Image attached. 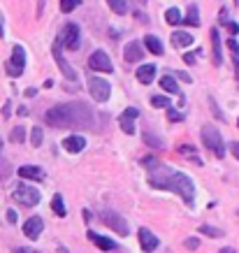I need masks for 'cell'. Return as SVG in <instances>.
<instances>
[{"label": "cell", "instance_id": "1f68e13d", "mask_svg": "<svg viewBox=\"0 0 239 253\" xmlns=\"http://www.w3.org/2000/svg\"><path fill=\"white\" fill-rule=\"evenodd\" d=\"M42 139H44V135H42V128H33L31 130V144L33 146H42Z\"/></svg>", "mask_w": 239, "mask_h": 253}, {"label": "cell", "instance_id": "8fae6325", "mask_svg": "<svg viewBox=\"0 0 239 253\" xmlns=\"http://www.w3.org/2000/svg\"><path fill=\"white\" fill-rule=\"evenodd\" d=\"M42 228H44V221H42L40 216H31L28 221L23 223V235L31 239V242H35V239L42 235Z\"/></svg>", "mask_w": 239, "mask_h": 253}, {"label": "cell", "instance_id": "603a6c76", "mask_svg": "<svg viewBox=\"0 0 239 253\" xmlns=\"http://www.w3.org/2000/svg\"><path fill=\"white\" fill-rule=\"evenodd\" d=\"M181 23H186V26H200L198 5H188V14H186V19H181Z\"/></svg>", "mask_w": 239, "mask_h": 253}, {"label": "cell", "instance_id": "cb8c5ba5", "mask_svg": "<svg viewBox=\"0 0 239 253\" xmlns=\"http://www.w3.org/2000/svg\"><path fill=\"white\" fill-rule=\"evenodd\" d=\"M177 151H179L181 156H184V158H188V161H193V163H198V165H202L200 156H198V151H195L193 146H188V144H179Z\"/></svg>", "mask_w": 239, "mask_h": 253}, {"label": "cell", "instance_id": "6da1fadb", "mask_svg": "<svg viewBox=\"0 0 239 253\" xmlns=\"http://www.w3.org/2000/svg\"><path fill=\"white\" fill-rule=\"evenodd\" d=\"M95 112L91 109V105H86L81 100H70L63 105L46 109L44 121L51 128H95Z\"/></svg>", "mask_w": 239, "mask_h": 253}, {"label": "cell", "instance_id": "60d3db41", "mask_svg": "<svg viewBox=\"0 0 239 253\" xmlns=\"http://www.w3.org/2000/svg\"><path fill=\"white\" fill-rule=\"evenodd\" d=\"M16 218H19V216H16V211H14V209H9V211H7V221L12 223V225H14Z\"/></svg>", "mask_w": 239, "mask_h": 253}, {"label": "cell", "instance_id": "44dd1931", "mask_svg": "<svg viewBox=\"0 0 239 253\" xmlns=\"http://www.w3.org/2000/svg\"><path fill=\"white\" fill-rule=\"evenodd\" d=\"M144 46H147L154 56H162V51H165V49H162V42L156 38V35H147V38H144Z\"/></svg>", "mask_w": 239, "mask_h": 253}, {"label": "cell", "instance_id": "52a82bcc", "mask_svg": "<svg viewBox=\"0 0 239 253\" xmlns=\"http://www.w3.org/2000/svg\"><path fill=\"white\" fill-rule=\"evenodd\" d=\"M86 86L91 91V98L98 100V102H107L109 95H112V86H109L107 79H102V77H88Z\"/></svg>", "mask_w": 239, "mask_h": 253}, {"label": "cell", "instance_id": "f6af8a7d", "mask_svg": "<svg viewBox=\"0 0 239 253\" xmlns=\"http://www.w3.org/2000/svg\"><path fill=\"white\" fill-rule=\"evenodd\" d=\"M9 114H12V105H9V102H7V105H5V107H2V116H5V119H7Z\"/></svg>", "mask_w": 239, "mask_h": 253}, {"label": "cell", "instance_id": "9a60e30c", "mask_svg": "<svg viewBox=\"0 0 239 253\" xmlns=\"http://www.w3.org/2000/svg\"><path fill=\"white\" fill-rule=\"evenodd\" d=\"M84 146H86L84 135H68V137L63 139V149H65L68 154H79Z\"/></svg>", "mask_w": 239, "mask_h": 253}, {"label": "cell", "instance_id": "74e56055", "mask_svg": "<svg viewBox=\"0 0 239 253\" xmlns=\"http://www.w3.org/2000/svg\"><path fill=\"white\" fill-rule=\"evenodd\" d=\"M167 119H170L172 123H177V121H184V116L179 114V112H174V109H170V112H167Z\"/></svg>", "mask_w": 239, "mask_h": 253}, {"label": "cell", "instance_id": "b9f144b4", "mask_svg": "<svg viewBox=\"0 0 239 253\" xmlns=\"http://www.w3.org/2000/svg\"><path fill=\"white\" fill-rule=\"evenodd\" d=\"M230 151L235 154V158L239 161V142H232V144H230Z\"/></svg>", "mask_w": 239, "mask_h": 253}, {"label": "cell", "instance_id": "ab89813d", "mask_svg": "<svg viewBox=\"0 0 239 253\" xmlns=\"http://www.w3.org/2000/svg\"><path fill=\"white\" fill-rule=\"evenodd\" d=\"M179 79H181V82H186V84H191V82H193V77H191L188 72H179Z\"/></svg>", "mask_w": 239, "mask_h": 253}, {"label": "cell", "instance_id": "d4e9b609", "mask_svg": "<svg viewBox=\"0 0 239 253\" xmlns=\"http://www.w3.org/2000/svg\"><path fill=\"white\" fill-rule=\"evenodd\" d=\"M51 209H54V214L56 216H68V209H65V205H63V195L61 193H56L54 200H51Z\"/></svg>", "mask_w": 239, "mask_h": 253}, {"label": "cell", "instance_id": "484cf974", "mask_svg": "<svg viewBox=\"0 0 239 253\" xmlns=\"http://www.w3.org/2000/svg\"><path fill=\"white\" fill-rule=\"evenodd\" d=\"M142 139H144V142H147L151 149H165V142H162L160 137L151 135V132H142Z\"/></svg>", "mask_w": 239, "mask_h": 253}, {"label": "cell", "instance_id": "e575fe53", "mask_svg": "<svg viewBox=\"0 0 239 253\" xmlns=\"http://www.w3.org/2000/svg\"><path fill=\"white\" fill-rule=\"evenodd\" d=\"M184 246L188 251H195V249H200V239L198 237H186L184 239Z\"/></svg>", "mask_w": 239, "mask_h": 253}, {"label": "cell", "instance_id": "8992f818", "mask_svg": "<svg viewBox=\"0 0 239 253\" xmlns=\"http://www.w3.org/2000/svg\"><path fill=\"white\" fill-rule=\"evenodd\" d=\"M5 70H7L9 77H21L23 70H26V51H23L21 44H16L12 49V56H9V61L5 63Z\"/></svg>", "mask_w": 239, "mask_h": 253}, {"label": "cell", "instance_id": "f1b7e54d", "mask_svg": "<svg viewBox=\"0 0 239 253\" xmlns=\"http://www.w3.org/2000/svg\"><path fill=\"white\" fill-rule=\"evenodd\" d=\"M9 139H12L14 144H21V142H26V128H23V126H16V128H12V132H9Z\"/></svg>", "mask_w": 239, "mask_h": 253}, {"label": "cell", "instance_id": "f35d334b", "mask_svg": "<svg viewBox=\"0 0 239 253\" xmlns=\"http://www.w3.org/2000/svg\"><path fill=\"white\" fill-rule=\"evenodd\" d=\"M209 107H211V112L216 114V119H221V121H223V116H221V109L216 107V102H214V98H209Z\"/></svg>", "mask_w": 239, "mask_h": 253}, {"label": "cell", "instance_id": "e0dca14e", "mask_svg": "<svg viewBox=\"0 0 239 253\" xmlns=\"http://www.w3.org/2000/svg\"><path fill=\"white\" fill-rule=\"evenodd\" d=\"M88 239H91V242L98 246L100 251H114V249H116V242H114V239L102 237V235H98V232H93V230H88Z\"/></svg>", "mask_w": 239, "mask_h": 253}, {"label": "cell", "instance_id": "9c48e42d", "mask_svg": "<svg viewBox=\"0 0 239 253\" xmlns=\"http://www.w3.org/2000/svg\"><path fill=\"white\" fill-rule=\"evenodd\" d=\"M88 68L98 70V72H112L114 65H112V58L107 56V51H105V49H98V51H93L91 58H88Z\"/></svg>", "mask_w": 239, "mask_h": 253}, {"label": "cell", "instance_id": "bcb514c9", "mask_svg": "<svg viewBox=\"0 0 239 253\" xmlns=\"http://www.w3.org/2000/svg\"><path fill=\"white\" fill-rule=\"evenodd\" d=\"M42 12H44V0H40L38 2V16H42Z\"/></svg>", "mask_w": 239, "mask_h": 253}, {"label": "cell", "instance_id": "836d02e7", "mask_svg": "<svg viewBox=\"0 0 239 253\" xmlns=\"http://www.w3.org/2000/svg\"><path fill=\"white\" fill-rule=\"evenodd\" d=\"M77 5H79V0H61V12H72V9H77Z\"/></svg>", "mask_w": 239, "mask_h": 253}, {"label": "cell", "instance_id": "7a4b0ae2", "mask_svg": "<svg viewBox=\"0 0 239 253\" xmlns=\"http://www.w3.org/2000/svg\"><path fill=\"white\" fill-rule=\"evenodd\" d=\"M149 184L154 188H165V191L177 193L179 198L184 200L188 207H193L195 202V184L181 172H172L167 168H156L151 169V176H149Z\"/></svg>", "mask_w": 239, "mask_h": 253}, {"label": "cell", "instance_id": "5bb4252c", "mask_svg": "<svg viewBox=\"0 0 239 253\" xmlns=\"http://www.w3.org/2000/svg\"><path fill=\"white\" fill-rule=\"evenodd\" d=\"M61 44H65L68 49H77L79 46V26L77 23H68V26H65Z\"/></svg>", "mask_w": 239, "mask_h": 253}, {"label": "cell", "instance_id": "c3c4849f", "mask_svg": "<svg viewBox=\"0 0 239 253\" xmlns=\"http://www.w3.org/2000/svg\"><path fill=\"white\" fill-rule=\"evenodd\" d=\"M218 253H237V251H235V249H230V246H225V249H221Z\"/></svg>", "mask_w": 239, "mask_h": 253}, {"label": "cell", "instance_id": "f5cc1de1", "mask_svg": "<svg viewBox=\"0 0 239 253\" xmlns=\"http://www.w3.org/2000/svg\"><path fill=\"white\" fill-rule=\"evenodd\" d=\"M0 149H2V139H0Z\"/></svg>", "mask_w": 239, "mask_h": 253}, {"label": "cell", "instance_id": "ffe728a7", "mask_svg": "<svg viewBox=\"0 0 239 253\" xmlns=\"http://www.w3.org/2000/svg\"><path fill=\"white\" fill-rule=\"evenodd\" d=\"M137 79L144 86L151 84V82L156 79V65H151V63H149V65H142V68L137 70Z\"/></svg>", "mask_w": 239, "mask_h": 253}, {"label": "cell", "instance_id": "816d5d0a", "mask_svg": "<svg viewBox=\"0 0 239 253\" xmlns=\"http://www.w3.org/2000/svg\"><path fill=\"white\" fill-rule=\"evenodd\" d=\"M132 2H137V5H147V0H132Z\"/></svg>", "mask_w": 239, "mask_h": 253}, {"label": "cell", "instance_id": "f907efd6", "mask_svg": "<svg viewBox=\"0 0 239 253\" xmlns=\"http://www.w3.org/2000/svg\"><path fill=\"white\" fill-rule=\"evenodd\" d=\"M16 112H19V116H26V114H28V109H26V107H19Z\"/></svg>", "mask_w": 239, "mask_h": 253}, {"label": "cell", "instance_id": "7dc6e473", "mask_svg": "<svg viewBox=\"0 0 239 253\" xmlns=\"http://www.w3.org/2000/svg\"><path fill=\"white\" fill-rule=\"evenodd\" d=\"M38 93V88H26V98H33Z\"/></svg>", "mask_w": 239, "mask_h": 253}, {"label": "cell", "instance_id": "db71d44e", "mask_svg": "<svg viewBox=\"0 0 239 253\" xmlns=\"http://www.w3.org/2000/svg\"><path fill=\"white\" fill-rule=\"evenodd\" d=\"M237 123H239V121H237Z\"/></svg>", "mask_w": 239, "mask_h": 253}, {"label": "cell", "instance_id": "7c38bea8", "mask_svg": "<svg viewBox=\"0 0 239 253\" xmlns=\"http://www.w3.org/2000/svg\"><path fill=\"white\" fill-rule=\"evenodd\" d=\"M139 244H142V249L147 253H154L158 246H160V242H158V237H156L154 232L149 230V228H139Z\"/></svg>", "mask_w": 239, "mask_h": 253}, {"label": "cell", "instance_id": "ba28073f", "mask_svg": "<svg viewBox=\"0 0 239 253\" xmlns=\"http://www.w3.org/2000/svg\"><path fill=\"white\" fill-rule=\"evenodd\" d=\"M54 58H56V65H58V70L63 72V77L68 79V82H77V72H75V68H72V65L65 61V56H63L61 40H56V42H54Z\"/></svg>", "mask_w": 239, "mask_h": 253}, {"label": "cell", "instance_id": "4dcf8cb0", "mask_svg": "<svg viewBox=\"0 0 239 253\" xmlns=\"http://www.w3.org/2000/svg\"><path fill=\"white\" fill-rule=\"evenodd\" d=\"M228 46H230L232 61H235V68H237V75H239V44H237V40H235V38L228 40Z\"/></svg>", "mask_w": 239, "mask_h": 253}, {"label": "cell", "instance_id": "d6986e66", "mask_svg": "<svg viewBox=\"0 0 239 253\" xmlns=\"http://www.w3.org/2000/svg\"><path fill=\"white\" fill-rule=\"evenodd\" d=\"M195 40L191 33H186V31H174L172 33V44L177 46V49H184V46H191Z\"/></svg>", "mask_w": 239, "mask_h": 253}, {"label": "cell", "instance_id": "4316f807", "mask_svg": "<svg viewBox=\"0 0 239 253\" xmlns=\"http://www.w3.org/2000/svg\"><path fill=\"white\" fill-rule=\"evenodd\" d=\"M165 21L170 23V26H179V23H181V12H179V7L167 9V12H165Z\"/></svg>", "mask_w": 239, "mask_h": 253}, {"label": "cell", "instance_id": "f546056e", "mask_svg": "<svg viewBox=\"0 0 239 253\" xmlns=\"http://www.w3.org/2000/svg\"><path fill=\"white\" fill-rule=\"evenodd\" d=\"M198 230L202 232V235H207V237H223V230H218V228H214V225H207V223H204V225H200V228H198Z\"/></svg>", "mask_w": 239, "mask_h": 253}, {"label": "cell", "instance_id": "277c9868", "mask_svg": "<svg viewBox=\"0 0 239 253\" xmlns=\"http://www.w3.org/2000/svg\"><path fill=\"white\" fill-rule=\"evenodd\" d=\"M100 221L107 225V228H112L114 232H119V235H128L130 232V228H128V223H125V218L119 211H114V209H102L100 211Z\"/></svg>", "mask_w": 239, "mask_h": 253}, {"label": "cell", "instance_id": "2e32d148", "mask_svg": "<svg viewBox=\"0 0 239 253\" xmlns=\"http://www.w3.org/2000/svg\"><path fill=\"white\" fill-rule=\"evenodd\" d=\"M19 176L21 179H33V181H44V169L40 165H21L19 168Z\"/></svg>", "mask_w": 239, "mask_h": 253}, {"label": "cell", "instance_id": "83f0119b", "mask_svg": "<svg viewBox=\"0 0 239 253\" xmlns=\"http://www.w3.org/2000/svg\"><path fill=\"white\" fill-rule=\"evenodd\" d=\"M107 5L112 7L114 14H128V5H125V0H107Z\"/></svg>", "mask_w": 239, "mask_h": 253}, {"label": "cell", "instance_id": "d6a6232c", "mask_svg": "<svg viewBox=\"0 0 239 253\" xmlns=\"http://www.w3.org/2000/svg\"><path fill=\"white\" fill-rule=\"evenodd\" d=\"M151 105H154V107L167 109L170 107V98H165V95H151Z\"/></svg>", "mask_w": 239, "mask_h": 253}, {"label": "cell", "instance_id": "5b68a950", "mask_svg": "<svg viewBox=\"0 0 239 253\" xmlns=\"http://www.w3.org/2000/svg\"><path fill=\"white\" fill-rule=\"evenodd\" d=\"M12 198H14L19 205H23V207H35V205H40V191L28 184L16 186L14 191H12Z\"/></svg>", "mask_w": 239, "mask_h": 253}, {"label": "cell", "instance_id": "3957f363", "mask_svg": "<svg viewBox=\"0 0 239 253\" xmlns=\"http://www.w3.org/2000/svg\"><path fill=\"white\" fill-rule=\"evenodd\" d=\"M202 142H204V146H207L216 158H223L225 156V142L214 126H202Z\"/></svg>", "mask_w": 239, "mask_h": 253}, {"label": "cell", "instance_id": "ac0fdd59", "mask_svg": "<svg viewBox=\"0 0 239 253\" xmlns=\"http://www.w3.org/2000/svg\"><path fill=\"white\" fill-rule=\"evenodd\" d=\"M211 54H214V65L223 63V51H221V35L216 28H211Z\"/></svg>", "mask_w": 239, "mask_h": 253}, {"label": "cell", "instance_id": "30bf717a", "mask_svg": "<svg viewBox=\"0 0 239 253\" xmlns=\"http://www.w3.org/2000/svg\"><path fill=\"white\" fill-rule=\"evenodd\" d=\"M139 116V109L135 107H128L121 112V116H119V126H121V130L125 132V135H135V119Z\"/></svg>", "mask_w": 239, "mask_h": 253}, {"label": "cell", "instance_id": "4fadbf2b", "mask_svg": "<svg viewBox=\"0 0 239 253\" xmlns=\"http://www.w3.org/2000/svg\"><path fill=\"white\" fill-rule=\"evenodd\" d=\"M123 58L128 63H139L144 61V51H142V42L139 40H132V42H128L123 49Z\"/></svg>", "mask_w": 239, "mask_h": 253}, {"label": "cell", "instance_id": "7402d4cb", "mask_svg": "<svg viewBox=\"0 0 239 253\" xmlns=\"http://www.w3.org/2000/svg\"><path fill=\"white\" fill-rule=\"evenodd\" d=\"M160 88L167 93H174V95H181V91H179V84L177 79L170 77V75H165V77H160Z\"/></svg>", "mask_w": 239, "mask_h": 253}, {"label": "cell", "instance_id": "8d00e7d4", "mask_svg": "<svg viewBox=\"0 0 239 253\" xmlns=\"http://www.w3.org/2000/svg\"><path fill=\"white\" fill-rule=\"evenodd\" d=\"M9 172H12V169H9V163L7 161H0V179H7Z\"/></svg>", "mask_w": 239, "mask_h": 253}, {"label": "cell", "instance_id": "681fc988", "mask_svg": "<svg viewBox=\"0 0 239 253\" xmlns=\"http://www.w3.org/2000/svg\"><path fill=\"white\" fill-rule=\"evenodd\" d=\"M16 253H40V251H33V249H19Z\"/></svg>", "mask_w": 239, "mask_h": 253}, {"label": "cell", "instance_id": "7bdbcfd3", "mask_svg": "<svg viewBox=\"0 0 239 253\" xmlns=\"http://www.w3.org/2000/svg\"><path fill=\"white\" fill-rule=\"evenodd\" d=\"M5 35V16H2V12H0V38Z\"/></svg>", "mask_w": 239, "mask_h": 253}, {"label": "cell", "instance_id": "ee69618b", "mask_svg": "<svg viewBox=\"0 0 239 253\" xmlns=\"http://www.w3.org/2000/svg\"><path fill=\"white\" fill-rule=\"evenodd\" d=\"M228 28H230V33H232V35H237V33H239V26H237V23H235V21H232V23H228Z\"/></svg>", "mask_w": 239, "mask_h": 253}, {"label": "cell", "instance_id": "d590c367", "mask_svg": "<svg viewBox=\"0 0 239 253\" xmlns=\"http://www.w3.org/2000/svg\"><path fill=\"white\" fill-rule=\"evenodd\" d=\"M198 56H200V51H188V54L184 56V63L186 65H195V63H198Z\"/></svg>", "mask_w": 239, "mask_h": 253}]
</instances>
